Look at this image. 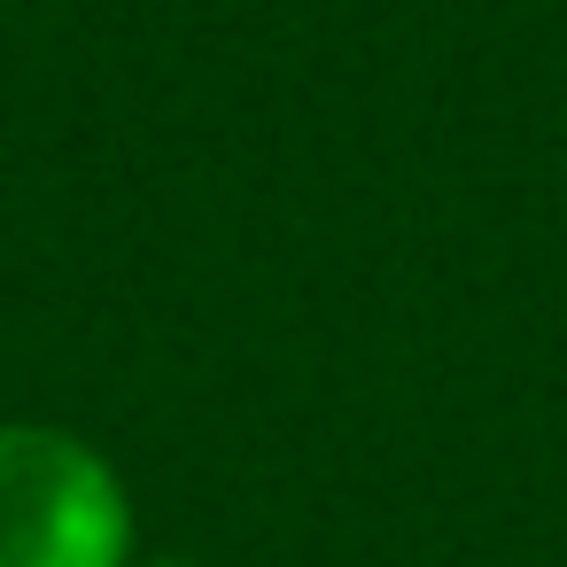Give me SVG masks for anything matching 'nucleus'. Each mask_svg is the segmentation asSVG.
Here are the masks:
<instances>
[{
	"label": "nucleus",
	"mask_w": 567,
	"mask_h": 567,
	"mask_svg": "<svg viewBox=\"0 0 567 567\" xmlns=\"http://www.w3.org/2000/svg\"><path fill=\"white\" fill-rule=\"evenodd\" d=\"M117 474L63 427H0V567H125Z\"/></svg>",
	"instance_id": "obj_1"
},
{
	"label": "nucleus",
	"mask_w": 567,
	"mask_h": 567,
	"mask_svg": "<svg viewBox=\"0 0 567 567\" xmlns=\"http://www.w3.org/2000/svg\"><path fill=\"white\" fill-rule=\"evenodd\" d=\"M156 567H195V559H156Z\"/></svg>",
	"instance_id": "obj_2"
}]
</instances>
